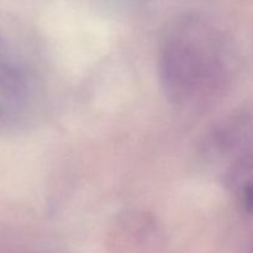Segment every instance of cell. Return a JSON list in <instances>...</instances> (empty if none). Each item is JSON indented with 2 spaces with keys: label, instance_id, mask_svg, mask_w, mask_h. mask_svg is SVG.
<instances>
[{
  "label": "cell",
  "instance_id": "6da1fadb",
  "mask_svg": "<svg viewBox=\"0 0 253 253\" xmlns=\"http://www.w3.org/2000/svg\"><path fill=\"white\" fill-rule=\"evenodd\" d=\"M212 67L209 56L193 42L170 40L160 53L158 72L165 95L175 105L189 100L207 81Z\"/></svg>",
  "mask_w": 253,
  "mask_h": 253
},
{
  "label": "cell",
  "instance_id": "7a4b0ae2",
  "mask_svg": "<svg viewBox=\"0 0 253 253\" xmlns=\"http://www.w3.org/2000/svg\"><path fill=\"white\" fill-rule=\"evenodd\" d=\"M242 200L247 212L253 214V180H249L242 189Z\"/></svg>",
  "mask_w": 253,
  "mask_h": 253
}]
</instances>
